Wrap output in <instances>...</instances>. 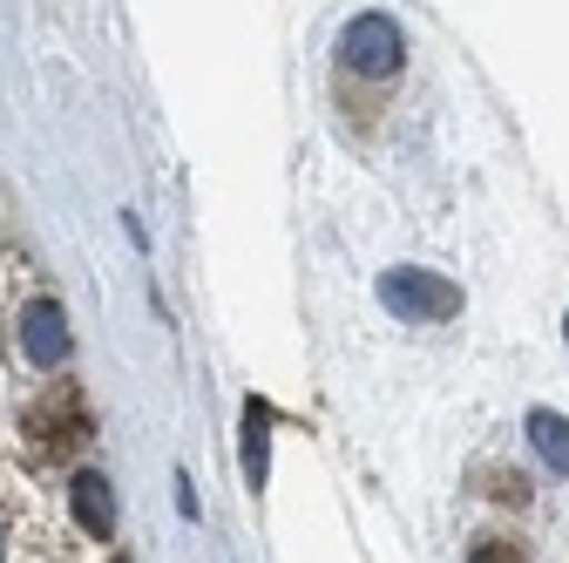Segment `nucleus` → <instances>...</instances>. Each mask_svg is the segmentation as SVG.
I'll use <instances>...</instances> for the list:
<instances>
[{
  "label": "nucleus",
  "mask_w": 569,
  "mask_h": 563,
  "mask_svg": "<svg viewBox=\"0 0 569 563\" xmlns=\"http://www.w3.org/2000/svg\"><path fill=\"white\" fill-rule=\"evenodd\" d=\"M21 442H28V455L34 462H68L82 442H89V401H82V387H54V394H41L34 407H28V421H21Z\"/></svg>",
  "instance_id": "f257e3e1"
},
{
  "label": "nucleus",
  "mask_w": 569,
  "mask_h": 563,
  "mask_svg": "<svg viewBox=\"0 0 569 563\" xmlns=\"http://www.w3.org/2000/svg\"><path fill=\"white\" fill-rule=\"evenodd\" d=\"M380 299H387V313H400V319H413V326H441V319L461 313V286H455V278L420 271V265L387 271V278H380Z\"/></svg>",
  "instance_id": "f03ea898"
},
{
  "label": "nucleus",
  "mask_w": 569,
  "mask_h": 563,
  "mask_svg": "<svg viewBox=\"0 0 569 563\" xmlns=\"http://www.w3.org/2000/svg\"><path fill=\"white\" fill-rule=\"evenodd\" d=\"M400 55H407V34H400L393 14H360L339 34V61L352 68V76H393Z\"/></svg>",
  "instance_id": "7ed1b4c3"
},
{
  "label": "nucleus",
  "mask_w": 569,
  "mask_h": 563,
  "mask_svg": "<svg viewBox=\"0 0 569 563\" xmlns=\"http://www.w3.org/2000/svg\"><path fill=\"white\" fill-rule=\"evenodd\" d=\"M21 354L28 367H68V354H76V333H68V313L54 299H34L21 313Z\"/></svg>",
  "instance_id": "20e7f679"
},
{
  "label": "nucleus",
  "mask_w": 569,
  "mask_h": 563,
  "mask_svg": "<svg viewBox=\"0 0 569 563\" xmlns=\"http://www.w3.org/2000/svg\"><path fill=\"white\" fill-rule=\"evenodd\" d=\"M68 510H76V523H82L96 543L116 536V488H109V475L76 468V482H68Z\"/></svg>",
  "instance_id": "39448f33"
},
{
  "label": "nucleus",
  "mask_w": 569,
  "mask_h": 563,
  "mask_svg": "<svg viewBox=\"0 0 569 563\" xmlns=\"http://www.w3.org/2000/svg\"><path fill=\"white\" fill-rule=\"evenodd\" d=\"M244 475L251 488L271 482V401H244Z\"/></svg>",
  "instance_id": "423d86ee"
},
{
  "label": "nucleus",
  "mask_w": 569,
  "mask_h": 563,
  "mask_svg": "<svg viewBox=\"0 0 569 563\" xmlns=\"http://www.w3.org/2000/svg\"><path fill=\"white\" fill-rule=\"evenodd\" d=\"M529 442H536V455H542L556 475H569V421H562L556 407H536V414H529Z\"/></svg>",
  "instance_id": "0eeeda50"
},
{
  "label": "nucleus",
  "mask_w": 569,
  "mask_h": 563,
  "mask_svg": "<svg viewBox=\"0 0 569 563\" xmlns=\"http://www.w3.org/2000/svg\"><path fill=\"white\" fill-rule=\"evenodd\" d=\"M468 563H522V550H516V543H502V536H481V543L468 550Z\"/></svg>",
  "instance_id": "6e6552de"
},
{
  "label": "nucleus",
  "mask_w": 569,
  "mask_h": 563,
  "mask_svg": "<svg viewBox=\"0 0 569 563\" xmlns=\"http://www.w3.org/2000/svg\"><path fill=\"white\" fill-rule=\"evenodd\" d=\"M562 339H569V319H562Z\"/></svg>",
  "instance_id": "1a4fd4ad"
},
{
  "label": "nucleus",
  "mask_w": 569,
  "mask_h": 563,
  "mask_svg": "<svg viewBox=\"0 0 569 563\" xmlns=\"http://www.w3.org/2000/svg\"><path fill=\"white\" fill-rule=\"evenodd\" d=\"M0 556H8V543H0Z\"/></svg>",
  "instance_id": "9d476101"
}]
</instances>
